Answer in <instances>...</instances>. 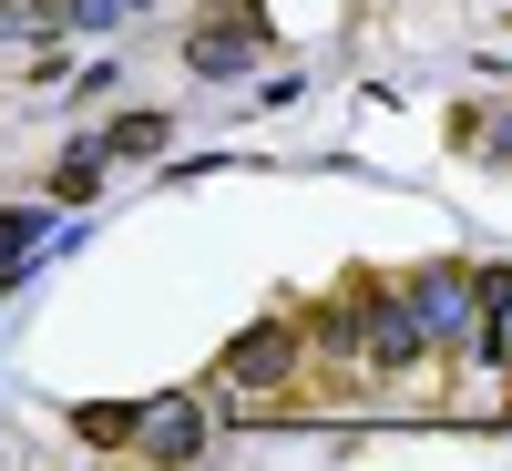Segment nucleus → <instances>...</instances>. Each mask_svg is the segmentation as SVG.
Instances as JSON below:
<instances>
[{"label":"nucleus","mask_w":512,"mask_h":471,"mask_svg":"<svg viewBox=\"0 0 512 471\" xmlns=\"http://www.w3.org/2000/svg\"><path fill=\"white\" fill-rule=\"evenodd\" d=\"M328 338H349L369 369H410L420 349H431L420 318H410V297H390V287H349V308L328 318Z\"/></svg>","instance_id":"1"},{"label":"nucleus","mask_w":512,"mask_h":471,"mask_svg":"<svg viewBox=\"0 0 512 471\" xmlns=\"http://www.w3.org/2000/svg\"><path fill=\"white\" fill-rule=\"evenodd\" d=\"M256 41H267V11H256V0H226V11H205V21H195L185 62H195V72H246V62H256Z\"/></svg>","instance_id":"2"},{"label":"nucleus","mask_w":512,"mask_h":471,"mask_svg":"<svg viewBox=\"0 0 512 471\" xmlns=\"http://www.w3.org/2000/svg\"><path fill=\"white\" fill-rule=\"evenodd\" d=\"M226 379L236 390H277V379H297V318H256L226 338Z\"/></svg>","instance_id":"3"},{"label":"nucleus","mask_w":512,"mask_h":471,"mask_svg":"<svg viewBox=\"0 0 512 471\" xmlns=\"http://www.w3.org/2000/svg\"><path fill=\"white\" fill-rule=\"evenodd\" d=\"M410 318H420V338H472V328H482L472 277H461V267H420V277H410Z\"/></svg>","instance_id":"4"},{"label":"nucleus","mask_w":512,"mask_h":471,"mask_svg":"<svg viewBox=\"0 0 512 471\" xmlns=\"http://www.w3.org/2000/svg\"><path fill=\"white\" fill-rule=\"evenodd\" d=\"M134 451H154V461L205 451V400H154V410L134 420Z\"/></svg>","instance_id":"5"},{"label":"nucleus","mask_w":512,"mask_h":471,"mask_svg":"<svg viewBox=\"0 0 512 471\" xmlns=\"http://www.w3.org/2000/svg\"><path fill=\"white\" fill-rule=\"evenodd\" d=\"M134 420H144V400H93V410H82V420H72V431L113 451V441H134Z\"/></svg>","instance_id":"6"},{"label":"nucleus","mask_w":512,"mask_h":471,"mask_svg":"<svg viewBox=\"0 0 512 471\" xmlns=\"http://www.w3.org/2000/svg\"><path fill=\"white\" fill-rule=\"evenodd\" d=\"M41 236H52V216H41V205H11V216H0V277H11Z\"/></svg>","instance_id":"7"},{"label":"nucleus","mask_w":512,"mask_h":471,"mask_svg":"<svg viewBox=\"0 0 512 471\" xmlns=\"http://www.w3.org/2000/svg\"><path fill=\"white\" fill-rule=\"evenodd\" d=\"M164 134H175L164 113H123L113 134H103V154H134V164H144V154H164Z\"/></svg>","instance_id":"8"},{"label":"nucleus","mask_w":512,"mask_h":471,"mask_svg":"<svg viewBox=\"0 0 512 471\" xmlns=\"http://www.w3.org/2000/svg\"><path fill=\"white\" fill-rule=\"evenodd\" d=\"M52 195H62V205H93V195H103V144H72V164L52 175Z\"/></svg>","instance_id":"9"},{"label":"nucleus","mask_w":512,"mask_h":471,"mask_svg":"<svg viewBox=\"0 0 512 471\" xmlns=\"http://www.w3.org/2000/svg\"><path fill=\"white\" fill-rule=\"evenodd\" d=\"M472 308H482V318L512 308V267H482V277H472Z\"/></svg>","instance_id":"10"},{"label":"nucleus","mask_w":512,"mask_h":471,"mask_svg":"<svg viewBox=\"0 0 512 471\" xmlns=\"http://www.w3.org/2000/svg\"><path fill=\"white\" fill-rule=\"evenodd\" d=\"M123 11H144V0H72L62 21H82V31H103V21H123Z\"/></svg>","instance_id":"11"},{"label":"nucleus","mask_w":512,"mask_h":471,"mask_svg":"<svg viewBox=\"0 0 512 471\" xmlns=\"http://www.w3.org/2000/svg\"><path fill=\"white\" fill-rule=\"evenodd\" d=\"M492 359L512 369V308H492Z\"/></svg>","instance_id":"12"}]
</instances>
